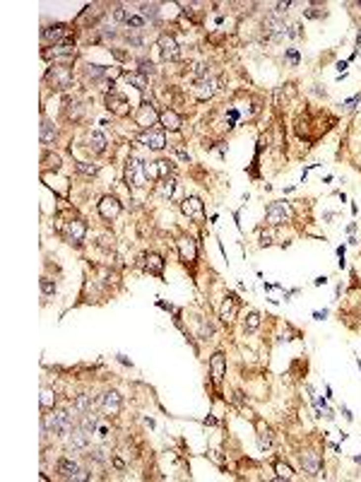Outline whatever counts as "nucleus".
Wrapping results in <instances>:
<instances>
[{"label": "nucleus", "mask_w": 361, "mask_h": 482, "mask_svg": "<svg viewBox=\"0 0 361 482\" xmlns=\"http://www.w3.org/2000/svg\"><path fill=\"white\" fill-rule=\"evenodd\" d=\"M193 75H195L198 80H205V77H207V68H205L202 63H198V65H195V70H193Z\"/></svg>", "instance_id": "obj_42"}, {"label": "nucleus", "mask_w": 361, "mask_h": 482, "mask_svg": "<svg viewBox=\"0 0 361 482\" xmlns=\"http://www.w3.org/2000/svg\"><path fill=\"white\" fill-rule=\"evenodd\" d=\"M325 282H327V278H325V275H323V278H316V280H313V285H316V287H320V285H325Z\"/></svg>", "instance_id": "obj_48"}, {"label": "nucleus", "mask_w": 361, "mask_h": 482, "mask_svg": "<svg viewBox=\"0 0 361 482\" xmlns=\"http://www.w3.org/2000/svg\"><path fill=\"white\" fill-rule=\"evenodd\" d=\"M164 263H166V260H164L159 253H154V251H149V253H144L142 256L144 273H149V275H154V278H159V280H164Z\"/></svg>", "instance_id": "obj_8"}, {"label": "nucleus", "mask_w": 361, "mask_h": 482, "mask_svg": "<svg viewBox=\"0 0 361 482\" xmlns=\"http://www.w3.org/2000/svg\"><path fill=\"white\" fill-rule=\"evenodd\" d=\"M55 405V393L53 390H48V388H44L41 390V410L46 412V410H53Z\"/></svg>", "instance_id": "obj_32"}, {"label": "nucleus", "mask_w": 361, "mask_h": 482, "mask_svg": "<svg viewBox=\"0 0 361 482\" xmlns=\"http://www.w3.org/2000/svg\"><path fill=\"white\" fill-rule=\"evenodd\" d=\"M41 294L44 297H53L55 294V282L48 278H41Z\"/></svg>", "instance_id": "obj_37"}, {"label": "nucleus", "mask_w": 361, "mask_h": 482, "mask_svg": "<svg viewBox=\"0 0 361 482\" xmlns=\"http://www.w3.org/2000/svg\"><path fill=\"white\" fill-rule=\"evenodd\" d=\"M106 106H108V111H113L116 116H128L130 113V104H128V99L123 96V94H118V92H111L106 96Z\"/></svg>", "instance_id": "obj_16"}, {"label": "nucleus", "mask_w": 361, "mask_h": 482, "mask_svg": "<svg viewBox=\"0 0 361 482\" xmlns=\"http://www.w3.org/2000/svg\"><path fill=\"white\" fill-rule=\"evenodd\" d=\"M176 154H179V159H183V162H188V159H190V154H188V152H185V149H176Z\"/></svg>", "instance_id": "obj_47"}, {"label": "nucleus", "mask_w": 361, "mask_h": 482, "mask_svg": "<svg viewBox=\"0 0 361 482\" xmlns=\"http://www.w3.org/2000/svg\"><path fill=\"white\" fill-rule=\"evenodd\" d=\"M87 456H90V458H94L96 463H104V461H106V458H104V451H99V448H94V451H91V453H87Z\"/></svg>", "instance_id": "obj_43"}, {"label": "nucleus", "mask_w": 361, "mask_h": 482, "mask_svg": "<svg viewBox=\"0 0 361 482\" xmlns=\"http://www.w3.org/2000/svg\"><path fill=\"white\" fill-rule=\"evenodd\" d=\"M44 41L46 44H51L53 41L55 46L58 44H63V41H68V37H70V24H60V22H55V24H51L48 29H44Z\"/></svg>", "instance_id": "obj_7"}, {"label": "nucleus", "mask_w": 361, "mask_h": 482, "mask_svg": "<svg viewBox=\"0 0 361 482\" xmlns=\"http://www.w3.org/2000/svg\"><path fill=\"white\" fill-rule=\"evenodd\" d=\"M357 46H361V29H359V34H357Z\"/></svg>", "instance_id": "obj_53"}, {"label": "nucleus", "mask_w": 361, "mask_h": 482, "mask_svg": "<svg viewBox=\"0 0 361 482\" xmlns=\"http://www.w3.org/2000/svg\"><path fill=\"white\" fill-rule=\"evenodd\" d=\"M77 171H80V174H85V176H91V174H96V171H99V167L87 164V162H77Z\"/></svg>", "instance_id": "obj_38"}, {"label": "nucleus", "mask_w": 361, "mask_h": 482, "mask_svg": "<svg viewBox=\"0 0 361 482\" xmlns=\"http://www.w3.org/2000/svg\"><path fill=\"white\" fill-rule=\"evenodd\" d=\"M159 48H162V58L164 60H176L179 58V41L171 34H162L159 37Z\"/></svg>", "instance_id": "obj_15"}, {"label": "nucleus", "mask_w": 361, "mask_h": 482, "mask_svg": "<svg viewBox=\"0 0 361 482\" xmlns=\"http://www.w3.org/2000/svg\"><path fill=\"white\" fill-rule=\"evenodd\" d=\"M287 58H289V63H291V65H299V60H301V56H299V51H296V48H287Z\"/></svg>", "instance_id": "obj_41"}, {"label": "nucleus", "mask_w": 361, "mask_h": 482, "mask_svg": "<svg viewBox=\"0 0 361 482\" xmlns=\"http://www.w3.org/2000/svg\"><path fill=\"white\" fill-rule=\"evenodd\" d=\"M106 135L104 133H99V130H94L90 133V147H94V152H104L106 149Z\"/></svg>", "instance_id": "obj_29"}, {"label": "nucleus", "mask_w": 361, "mask_h": 482, "mask_svg": "<svg viewBox=\"0 0 361 482\" xmlns=\"http://www.w3.org/2000/svg\"><path fill=\"white\" fill-rule=\"evenodd\" d=\"M137 140L142 143L144 147L154 149V152H159V149L166 147V135H164V130H154V128L142 130V133L137 135Z\"/></svg>", "instance_id": "obj_6"}, {"label": "nucleus", "mask_w": 361, "mask_h": 482, "mask_svg": "<svg viewBox=\"0 0 361 482\" xmlns=\"http://www.w3.org/2000/svg\"><path fill=\"white\" fill-rule=\"evenodd\" d=\"M210 374H212V384L222 386L224 374H226V357H224V352L212 354V359H210Z\"/></svg>", "instance_id": "obj_10"}, {"label": "nucleus", "mask_w": 361, "mask_h": 482, "mask_svg": "<svg viewBox=\"0 0 361 482\" xmlns=\"http://www.w3.org/2000/svg\"><path fill=\"white\" fill-rule=\"evenodd\" d=\"M68 104H70V101H68ZM70 106H72V109H68V118H80L82 111H85V106H82L80 101H72Z\"/></svg>", "instance_id": "obj_39"}, {"label": "nucleus", "mask_w": 361, "mask_h": 482, "mask_svg": "<svg viewBox=\"0 0 361 482\" xmlns=\"http://www.w3.org/2000/svg\"><path fill=\"white\" fill-rule=\"evenodd\" d=\"M126 80H128V85H133L135 90H140V92H144L147 90V75H142L140 70H133V73H126Z\"/></svg>", "instance_id": "obj_27"}, {"label": "nucleus", "mask_w": 361, "mask_h": 482, "mask_svg": "<svg viewBox=\"0 0 361 482\" xmlns=\"http://www.w3.org/2000/svg\"><path fill=\"white\" fill-rule=\"evenodd\" d=\"M140 12H142L144 19H157L159 17V5H154V2L147 5V2H144V5H140Z\"/></svg>", "instance_id": "obj_34"}, {"label": "nucleus", "mask_w": 361, "mask_h": 482, "mask_svg": "<svg viewBox=\"0 0 361 482\" xmlns=\"http://www.w3.org/2000/svg\"><path fill=\"white\" fill-rule=\"evenodd\" d=\"M313 316H316V318H318V321H323L325 316H327V311H316V314H313Z\"/></svg>", "instance_id": "obj_52"}, {"label": "nucleus", "mask_w": 361, "mask_h": 482, "mask_svg": "<svg viewBox=\"0 0 361 482\" xmlns=\"http://www.w3.org/2000/svg\"><path fill=\"white\" fill-rule=\"evenodd\" d=\"M238 304H241V299L236 297L234 292H229L226 299H224V304H222V309H219V318L224 321V323H231L238 314Z\"/></svg>", "instance_id": "obj_13"}, {"label": "nucleus", "mask_w": 361, "mask_h": 482, "mask_svg": "<svg viewBox=\"0 0 361 482\" xmlns=\"http://www.w3.org/2000/svg\"><path fill=\"white\" fill-rule=\"evenodd\" d=\"M80 427L87 432V434H94L96 432V427H99V415L96 412H82V417H80Z\"/></svg>", "instance_id": "obj_25"}, {"label": "nucleus", "mask_w": 361, "mask_h": 482, "mask_svg": "<svg viewBox=\"0 0 361 482\" xmlns=\"http://www.w3.org/2000/svg\"><path fill=\"white\" fill-rule=\"evenodd\" d=\"M359 101H361V94H357L354 99H349V101H344L342 106H344V109H354V104H359Z\"/></svg>", "instance_id": "obj_45"}, {"label": "nucleus", "mask_w": 361, "mask_h": 482, "mask_svg": "<svg viewBox=\"0 0 361 482\" xmlns=\"http://www.w3.org/2000/svg\"><path fill=\"white\" fill-rule=\"evenodd\" d=\"M301 468H304V473H308L311 478L318 475L320 468H323L320 453H318V451H304V453H301Z\"/></svg>", "instance_id": "obj_14"}, {"label": "nucleus", "mask_w": 361, "mask_h": 482, "mask_svg": "<svg viewBox=\"0 0 361 482\" xmlns=\"http://www.w3.org/2000/svg\"><path fill=\"white\" fill-rule=\"evenodd\" d=\"M118 362H121V364H126V367H133V364H130V359L123 357V354H118Z\"/></svg>", "instance_id": "obj_49"}, {"label": "nucleus", "mask_w": 361, "mask_h": 482, "mask_svg": "<svg viewBox=\"0 0 361 482\" xmlns=\"http://www.w3.org/2000/svg\"><path fill=\"white\" fill-rule=\"evenodd\" d=\"M55 138H58L55 126L48 121V118H44V123H41V143L48 147V145H53V143H55Z\"/></svg>", "instance_id": "obj_24"}, {"label": "nucleus", "mask_w": 361, "mask_h": 482, "mask_svg": "<svg viewBox=\"0 0 361 482\" xmlns=\"http://www.w3.org/2000/svg\"><path fill=\"white\" fill-rule=\"evenodd\" d=\"M140 73L142 75L152 73V63H149V60H140Z\"/></svg>", "instance_id": "obj_44"}, {"label": "nucleus", "mask_w": 361, "mask_h": 482, "mask_svg": "<svg viewBox=\"0 0 361 482\" xmlns=\"http://www.w3.org/2000/svg\"><path fill=\"white\" fill-rule=\"evenodd\" d=\"M144 22H147V19H144L142 15H133V12H130V17H128V22H126V24H128V27H130V29H135V32H140V29H142V27H144Z\"/></svg>", "instance_id": "obj_36"}, {"label": "nucleus", "mask_w": 361, "mask_h": 482, "mask_svg": "<svg viewBox=\"0 0 361 482\" xmlns=\"http://www.w3.org/2000/svg\"><path fill=\"white\" fill-rule=\"evenodd\" d=\"M126 186H128V191H130V188H142V186H147V176H144L142 162L135 159V157H130L128 164H126Z\"/></svg>", "instance_id": "obj_4"}, {"label": "nucleus", "mask_w": 361, "mask_h": 482, "mask_svg": "<svg viewBox=\"0 0 361 482\" xmlns=\"http://www.w3.org/2000/svg\"><path fill=\"white\" fill-rule=\"evenodd\" d=\"M180 210H183V215H188V217H193V220H202V217H205V205H202V200H200L198 195L185 198L183 205H180Z\"/></svg>", "instance_id": "obj_17"}, {"label": "nucleus", "mask_w": 361, "mask_h": 482, "mask_svg": "<svg viewBox=\"0 0 361 482\" xmlns=\"http://www.w3.org/2000/svg\"><path fill=\"white\" fill-rule=\"evenodd\" d=\"M91 405H94V398H91L90 393H80V395L75 398V403H72V410L82 415V412H90Z\"/></svg>", "instance_id": "obj_26"}, {"label": "nucleus", "mask_w": 361, "mask_h": 482, "mask_svg": "<svg viewBox=\"0 0 361 482\" xmlns=\"http://www.w3.org/2000/svg\"><path fill=\"white\" fill-rule=\"evenodd\" d=\"M104 73H106L104 65H87V75H90V77H101Z\"/></svg>", "instance_id": "obj_40"}, {"label": "nucleus", "mask_w": 361, "mask_h": 482, "mask_svg": "<svg viewBox=\"0 0 361 482\" xmlns=\"http://www.w3.org/2000/svg\"><path fill=\"white\" fill-rule=\"evenodd\" d=\"M270 444H272L270 429H268V427H260V432H258V446H260V451H268Z\"/></svg>", "instance_id": "obj_33"}, {"label": "nucleus", "mask_w": 361, "mask_h": 482, "mask_svg": "<svg viewBox=\"0 0 361 482\" xmlns=\"http://www.w3.org/2000/svg\"><path fill=\"white\" fill-rule=\"evenodd\" d=\"M113 465H116V468H118V470H123V468H126V463H123V461H121V458H113Z\"/></svg>", "instance_id": "obj_50"}, {"label": "nucleus", "mask_w": 361, "mask_h": 482, "mask_svg": "<svg viewBox=\"0 0 361 482\" xmlns=\"http://www.w3.org/2000/svg\"><path fill=\"white\" fill-rule=\"evenodd\" d=\"M215 92H217V82H215V80L205 77V80H198V82H195V96H198L200 101L210 99Z\"/></svg>", "instance_id": "obj_22"}, {"label": "nucleus", "mask_w": 361, "mask_h": 482, "mask_svg": "<svg viewBox=\"0 0 361 482\" xmlns=\"http://www.w3.org/2000/svg\"><path fill=\"white\" fill-rule=\"evenodd\" d=\"M291 220V205L287 200H274V203L268 205L265 210V222L277 227V224H284Z\"/></svg>", "instance_id": "obj_3"}, {"label": "nucleus", "mask_w": 361, "mask_h": 482, "mask_svg": "<svg viewBox=\"0 0 361 482\" xmlns=\"http://www.w3.org/2000/svg\"><path fill=\"white\" fill-rule=\"evenodd\" d=\"M44 58L46 60H72L75 58V46H72V41L68 39V41H63V44H58V46H53V51H44Z\"/></svg>", "instance_id": "obj_11"}, {"label": "nucleus", "mask_w": 361, "mask_h": 482, "mask_svg": "<svg viewBox=\"0 0 361 482\" xmlns=\"http://www.w3.org/2000/svg\"><path fill=\"white\" fill-rule=\"evenodd\" d=\"M46 82H51L55 92H63V90H68L72 87V70L68 65H53V68H48V73H46Z\"/></svg>", "instance_id": "obj_2"}, {"label": "nucleus", "mask_w": 361, "mask_h": 482, "mask_svg": "<svg viewBox=\"0 0 361 482\" xmlns=\"http://www.w3.org/2000/svg\"><path fill=\"white\" fill-rule=\"evenodd\" d=\"M157 118H159V116L154 113V109H152V106L144 101L142 106H140V113L135 116V123H137V126H142L144 130H149V128H152V123H154Z\"/></svg>", "instance_id": "obj_21"}, {"label": "nucleus", "mask_w": 361, "mask_h": 482, "mask_svg": "<svg viewBox=\"0 0 361 482\" xmlns=\"http://www.w3.org/2000/svg\"><path fill=\"white\" fill-rule=\"evenodd\" d=\"M270 243H272L270 234H260V246H270Z\"/></svg>", "instance_id": "obj_46"}, {"label": "nucleus", "mask_w": 361, "mask_h": 482, "mask_svg": "<svg viewBox=\"0 0 361 482\" xmlns=\"http://www.w3.org/2000/svg\"><path fill=\"white\" fill-rule=\"evenodd\" d=\"M274 473H277V478H284V480H291V478H294L291 468H289L287 463H282V461H277V463H274Z\"/></svg>", "instance_id": "obj_35"}, {"label": "nucleus", "mask_w": 361, "mask_h": 482, "mask_svg": "<svg viewBox=\"0 0 361 482\" xmlns=\"http://www.w3.org/2000/svg\"><path fill=\"white\" fill-rule=\"evenodd\" d=\"M174 191H176V181H174V179H164V181H159V186H157V193L162 195L164 200H169V198L174 195Z\"/></svg>", "instance_id": "obj_30"}, {"label": "nucleus", "mask_w": 361, "mask_h": 482, "mask_svg": "<svg viewBox=\"0 0 361 482\" xmlns=\"http://www.w3.org/2000/svg\"><path fill=\"white\" fill-rule=\"evenodd\" d=\"M99 215H101L104 220H116V217L121 215V203H118V198H116V195H104V198L99 200Z\"/></svg>", "instance_id": "obj_12"}, {"label": "nucleus", "mask_w": 361, "mask_h": 482, "mask_svg": "<svg viewBox=\"0 0 361 482\" xmlns=\"http://www.w3.org/2000/svg\"><path fill=\"white\" fill-rule=\"evenodd\" d=\"M41 429H44V436L46 434H55V436H68L72 432V415L70 410H55L53 415H44L41 420Z\"/></svg>", "instance_id": "obj_1"}, {"label": "nucleus", "mask_w": 361, "mask_h": 482, "mask_svg": "<svg viewBox=\"0 0 361 482\" xmlns=\"http://www.w3.org/2000/svg\"><path fill=\"white\" fill-rule=\"evenodd\" d=\"M55 470H58V475L65 478V480H77V475H80V465L75 463L72 458H60V461L55 463Z\"/></svg>", "instance_id": "obj_20"}, {"label": "nucleus", "mask_w": 361, "mask_h": 482, "mask_svg": "<svg viewBox=\"0 0 361 482\" xmlns=\"http://www.w3.org/2000/svg\"><path fill=\"white\" fill-rule=\"evenodd\" d=\"M63 237L68 239V243L80 246L85 241V237H87V224H85V220H70V222H65Z\"/></svg>", "instance_id": "obj_5"}, {"label": "nucleus", "mask_w": 361, "mask_h": 482, "mask_svg": "<svg viewBox=\"0 0 361 482\" xmlns=\"http://www.w3.org/2000/svg\"><path fill=\"white\" fill-rule=\"evenodd\" d=\"M154 164H157V181L171 179V174H174V164H171L169 159H157Z\"/></svg>", "instance_id": "obj_28"}, {"label": "nucleus", "mask_w": 361, "mask_h": 482, "mask_svg": "<svg viewBox=\"0 0 361 482\" xmlns=\"http://www.w3.org/2000/svg\"><path fill=\"white\" fill-rule=\"evenodd\" d=\"M159 121H162V126L166 130H179L180 128V116L176 111H171V109H166V111L159 113Z\"/></svg>", "instance_id": "obj_23"}, {"label": "nucleus", "mask_w": 361, "mask_h": 482, "mask_svg": "<svg viewBox=\"0 0 361 482\" xmlns=\"http://www.w3.org/2000/svg\"><path fill=\"white\" fill-rule=\"evenodd\" d=\"M90 446V434L82 429V427H77L75 432L68 434V451H82V448H87Z\"/></svg>", "instance_id": "obj_18"}, {"label": "nucleus", "mask_w": 361, "mask_h": 482, "mask_svg": "<svg viewBox=\"0 0 361 482\" xmlns=\"http://www.w3.org/2000/svg\"><path fill=\"white\" fill-rule=\"evenodd\" d=\"M332 217H335V212H330V210H327V212H325V215H323V220H325V222H330Z\"/></svg>", "instance_id": "obj_51"}, {"label": "nucleus", "mask_w": 361, "mask_h": 482, "mask_svg": "<svg viewBox=\"0 0 361 482\" xmlns=\"http://www.w3.org/2000/svg\"><path fill=\"white\" fill-rule=\"evenodd\" d=\"M101 408L106 415H118L121 412V393L118 390H106L101 395Z\"/></svg>", "instance_id": "obj_19"}, {"label": "nucleus", "mask_w": 361, "mask_h": 482, "mask_svg": "<svg viewBox=\"0 0 361 482\" xmlns=\"http://www.w3.org/2000/svg\"><path fill=\"white\" fill-rule=\"evenodd\" d=\"M260 328V314L258 311H251V314L246 316V321H243V333H255Z\"/></svg>", "instance_id": "obj_31"}, {"label": "nucleus", "mask_w": 361, "mask_h": 482, "mask_svg": "<svg viewBox=\"0 0 361 482\" xmlns=\"http://www.w3.org/2000/svg\"><path fill=\"white\" fill-rule=\"evenodd\" d=\"M179 256H180V260L188 265H193L195 260H198V243H195V239H190V237H180L179 239Z\"/></svg>", "instance_id": "obj_9"}]
</instances>
